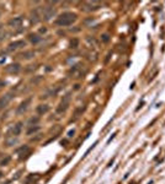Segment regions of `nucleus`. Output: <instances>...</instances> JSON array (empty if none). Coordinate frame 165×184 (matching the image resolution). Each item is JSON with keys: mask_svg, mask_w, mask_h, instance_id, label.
Listing matches in <instances>:
<instances>
[{"mask_svg": "<svg viewBox=\"0 0 165 184\" xmlns=\"http://www.w3.org/2000/svg\"><path fill=\"white\" fill-rule=\"evenodd\" d=\"M69 104H70V93H67L64 97H63V99L60 101V103L58 104V107H57V114L66 113V111L69 107Z\"/></svg>", "mask_w": 165, "mask_h": 184, "instance_id": "nucleus-3", "label": "nucleus"}, {"mask_svg": "<svg viewBox=\"0 0 165 184\" xmlns=\"http://www.w3.org/2000/svg\"><path fill=\"white\" fill-rule=\"evenodd\" d=\"M17 142H19V139H17V136H6V140H5V145H6L8 147H11V146L16 145Z\"/></svg>", "mask_w": 165, "mask_h": 184, "instance_id": "nucleus-15", "label": "nucleus"}, {"mask_svg": "<svg viewBox=\"0 0 165 184\" xmlns=\"http://www.w3.org/2000/svg\"><path fill=\"white\" fill-rule=\"evenodd\" d=\"M12 97H14V95H12L11 92H9V93H5L4 96L0 97V111L4 109V108L8 106V104L11 102Z\"/></svg>", "mask_w": 165, "mask_h": 184, "instance_id": "nucleus-9", "label": "nucleus"}, {"mask_svg": "<svg viewBox=\"0 0 165 184\" xmlns=\"http://www.w3.org/2000/svg\"><path fill=\"white\" fill-rule=\"evenodd\" d=\"M75 21H77V14H74V12H63L58 16V19L54 21V23L59 27H67V26H70L73 25Z\"/></svg>", "mask_w": 165, "mask_h": 184, "instance_id": "nucleus-1", "label": "nucleus"}, {"mask_svg": "<svg viewBox=\"0 0 165 184\" xmlns=\"http://www.w3.org/2000/svg\"><path fill=\"white\" fill-rule=\"evenodd\" d=\"M26 47V42L23 41V39H20V41H15L8 46V52H14L16 49H20V48H23Z\"/></svg>", "mask_w": 165, "mask_h": 184, "instance_id": "nucleus-10", "label": "nucleus"}, {"mask_svg": "<svg viewBox=\"0 0 165 184\" xmlns=\"http://www.w3.org/2000/svg\"><path fill=\"white\" fill-rule=\"evenodd\" d=\"M17 58L23 59V60H30V59L35 58V52L33 50H25V52H22V53H20L17 55Z\"/></svg>", "mask_w": 165, "mask_h": 184, "instance_id": "nucleus-13", "label": "nucleus"}, {"mask_svg": "<svg viewBox=\"0 0 165 184\" xmlns=\"http://www.w3.org/2000/svg\"><path fill=\"white\" fill-rule=\"evenodd\" d=\"M73 135H74V130H70L69 133H68V136L70 138V136H73Z\"/></svg>", "mask_w": 165, "mask_h": 184, "instance_id": "nucleus-25", "label": "nucleus"}, {"mask_svg": "<svg viewBox=\"0 0 165 184\" xmlns=\"http://www.w3.org/2000/svg\"><path fill=\"white\" fill-rule=\"evenodd\" d=\"M40 129H41V128H40L38 125H33V126H30V128H29V130L26 131V134H27V135H32V134H36V133H37V131H38Z\"/></svg>", "mask_w": 165, "mask_h": 184, "instance_id": "nucleus-19", "label": "nucleus"}, {"mask_svg": "<svg viewBox=\"0 0 165 184\" xmlns=\"http://www.w3.org/2000/svg\"><path fill=\"white\" fill-rule=\"evenodd\" d=\"M48 111H49V106H48V104H46V103H43V104H38V106H37V108H36L37 114H40V115L46 114Z\"/></svg>", "mask_w": 165, "mask_h": 184, "instance_id": "nucleus-14", "label": "nucleus"}, {"mask_svg": "<svg viewBox=\"0 0 165 184\" xmlns=\"http://www.w3.org/2000/svg\"><path fill=\"white\" fill-rule=\"evenodd\" d=\"M16 153L19 155L20 160H25V159H27V157L31 155V150H30V147L27 145H23V146H21L20 149L16 150Z\"/></svg>", "mask_w": 165, "mask_h": 184, "instance_id": "nucleus-8", "label": "nucleus"}, {"mask_svg": "<svg viewBox=\"0 0 165 184\" xmlns=\"http://www.w3.org/2000/svg\"><path fill=\"white\" fill-rule=\"evenodd\" d=\"M11 161V157L9 155H3L2 153V159H0V166H8Z\"/></svg>", "mask_w": 165, "mask_h": 184, "instance_id": "nucleus-17", "label": "nucleus"}, {"mask_svg": "<svg viewBox=\"0 0 165 184\" xmlns=\"http://www.w3.org/2000/svg\"><path fill=\"white\" fill-rule=\"evenodd\" d=\"M22 125H23V124H22L21 122L16 123L15 125H12V126L9 129V131H8V136H19V135L21 134Z\"/></svg>", "mask_w": 165, "mask_h": 184, "instance_id": "nucleus-7", "label": "nucleus"}, {"mask_svg": "<svg viewBox=\"0 0 165 184\" xmlns=\"http://www.w3.org/2000/svg\"><path fill=\"white\" fill-rule=\"evenodd\" d=\"M79 46V39L78 38H74L70 41V48H78Z\"/></svg>", "mask_w": 165, "mask_h": 184, "instance_id": "nucleus-20", "label": "nucleus"}, {"mask_svg": "<svg viewBox=\"0 0 165 184\" xmlns=\"http://www.w3.org/2000/svg\"><path fill=\"white\" fill-rule=\"evenodd\" d=\"M36 69H37V65H27V67L25 68V71H26V73H32Z\"/></svg>", "mask_w": 165, "mask_h": 184, "instance_id": "nucleus-21", "label": "nucleus"}, {"mask_svg": "<svg viewBox=\"0 0 165 184\" xmlns=\"http://www.w3.org/2000/svg\"><path fill=\"white\" fill-rule=\"evenodd\" d=\"M4 184H9V182H6V183H4Z\"/></svg>", "mask_w": 165, "mask_h": 184, "instance_id": "nucleus-27", "label": "nucleus"}, {"mask_svg": "<svg viewBox=\"0 0 165 184\" xmlns=\"http://www.w3.org/2000/svg\"><path fill=\"white\" fill-rule=\"evenodd\" d=\"M2 174H3V173H2V172H0V177H2Z\"/></svg>", "mask_w": 165, "mask_h": 184, "instance_id": "nucleus-28", "label": "nucleus"}, {"mask_svg": "<svg viewBox=\"0 0 165 184\" xmlns=\"http://www.w3.org/2000/svg\"><path fill=\"white\" fill-rule=\"evenodd\" d=\"M5 38H6V32H0V42L4 41Z\"/></svg>", "mask_w": 165, "mask_h": 184, "instance_id": "nucleus-22", "label": "nucleus"}, {"mask_svg": "<svg viewBox=\"0 0 165 184\" xmlns=\"http://www.w3.org/2000/svg\"><path fill=\"white\" fill-rule=\"evenodd\" d=\"M83 6H84V10L86 11H94V10H97L101 7V3L99 1H85L83 3Z\"/></svg>", "mask_w": 165, "mask_h": 184, "instance_id": "nucleus-12", "label": "nucleus"}, {"mask_svg": "<svg viewBox=\"0 0 165 184\" xmlns=\"http://www.w3.org/2000/svg\"><path fill=\"white\" fill-rule=\"evenodd\" d=\"M29 39L31 41L32 44H38V43L42 41V37H41L40 34H37V33H31V34L29 36Z\"/></svg>", "mask_w": 165, "mask_h": 184, "instance_id": "nucleus-16", "label": "nucleus"}, {"mask_svg": "<svg viewBox=\"0 0 165 184\" xmlns=\"http://www.w3.org/2000/svg\"><path fill=\"white\" fill-rule=\"evenodd\" d=\"M54 15H56V7L53 6L52 3H48L42 7V19L44 21H49Z\"/></svg>", "mask_w": 165, "mask_h": 184, "instance_id": "nucleus-2", "label": "nucleus"}, {"mask_svg": "<svg viewBox=\"0 0 165 184\" xmlns=\"http://www.w3.org/2000/svg\"><path fill=\"white\" fill-rule=\"evenodd\" d=\"M40 122V118L38 117H31L30 119L27 120V125L29 126H33V125H37Z\"/></svg>", "mask_w": 165, "mask_h": 184, "instance_id": "nucleus-18", "label": "nucleus"}, {"mask_svg": "<svg viewBox=\"0 0 165 184\" xmlns=\"http://www.w3.org/2000/svg\"><path fill=\"white\" fill-rule=\"evenodd\" d=\"M22 23H23V17L22 16H17V17H12L11 20H9L8 25L9 27L12 30H17L20 27H22Z\"/></svg>", "mask_w": 165, "mask_h": 184, "instance_id": "nucleus-6", "label": "nucleus"}, {"mask_svg": "<svg viewBox=\"0 0 165 184\" xmlns=\"http://www.w3.org/2000/svg\"><path fill=\"white\" fill-rule=\"evenodd\" d=\"M41 20H42V7L33 9L31 11V14H30V21H31V23L36 25V23H38Z\"/></svg>", "mask_w": 165, "mask_h": 184, "instance_id": "nucleus-5", "label": "nucleus"}, {"mask_svg": "<svg viewBox=\"0 0 165 184\" xmlns=\"http://www.w3.org/2000/svg\"><path fill=\"white\" fill-rule=\"evenodd\" d=\"M6 60V58H5V55H0V64H3L4 61Z\"/></svg>", "mask_w": 165, "mask_h": 184, "instance_id": "nucleus-24", "label": "nucleus"}, {"mask_svg": "<svg viewBox=\"0 0 165 184\" xmlns=\"http://www.w3.org/2000/svg\"><path fill=\"white\" fill-rule=\"evenodd\" d=\"M40 32H41V33H46V32H47V28H41Z\"/></svg>", "mask_w": 165, "mask_h": 184, "instance_id": "nucleus-26", "label": "nucleus"}, {"mask_svg": "<svg viewBox=\"0 0 165 184\" xmlns=\"http://www.w3.org/2000/svg\"><path fill=\"white\" fill-rule=\"evenodd\" d=\"M21 70V65L19 63H14V64H9L5 67V71L8 74H11V75H14V74H17L20 73Z\"/></svg>", "mask_w": 165, "mask_h": 184, "instance_id": "nucleus-11", "label": "nucleus"}, {"mask_svg": "<svg viewBox=\"0 0 165 184\" xmlns=\"http://www.w3.org/2000/svg\"><path fill=\"white\" fill-rule=\"evenodd\" d=\"M101 37H102V41H104L105 43H107V42L110 41V38H108V34H102V36H101Z\"/></svg>", "mask_w": 165, "mask_h": 184, "instance_id": "nucleus-23", "label": "nucleus"}, {"mask_svg": "<svg viewBox=\"0 0 165 184\" xmlns=\"http://www.w3.org/2000/svg\"><path fill=\"white\" fill-rule=\"evenodd\" d=\"M31 103H32V98L30 97V98H26V99H23L19 106H17V108H16V114L17 115H23L25 113H26L27 111H29V108H30V106H31Z\"/></svg>", "mask_w": 165, "mask_h": 184, "instance_id": "nucleus-4", "label": "nucleus"}]
</instances>
